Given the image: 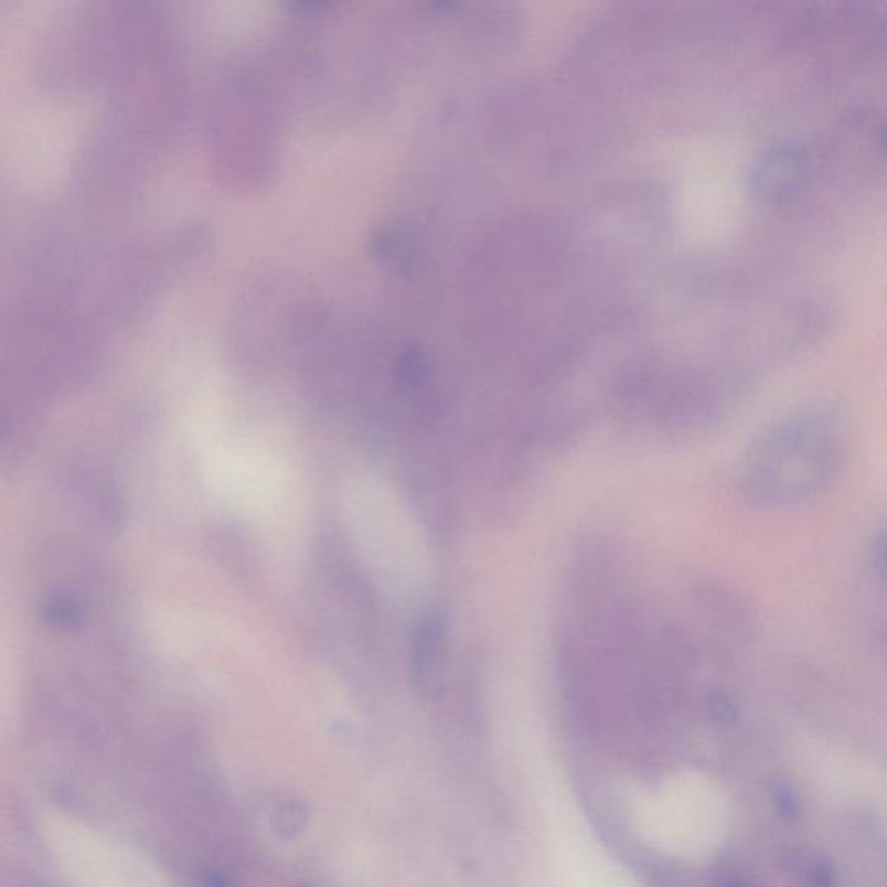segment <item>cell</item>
Returning <instances> with one entry per match:
<instances>
[{
  "label": "cell",
  "instance_id": "cell-1",
  "mask_svg": "<svg viewBox=\"0 0 887 887\" xmlns=\"http://www.w3.org/2000/svg\"><path fill=\"white\" fill-rule=\"evenodd\" d=\"M855 446L852 415L837 400L786 413L750 440L738 461L737 491L750 506L789 510L827 494Z\"/></svg>",
  "mask_w": 887,
  "mask_h": 887
},
{
  "label": "cell",
  "instance_id": "cell-2",
  "mask_svg": "<svg viewBox=\"0 0 887 887\" xmlns=\"http://www.w3.org/2000/svg\"><path fill=\"white\" fill-rule=\"evenodd\" d=\"M810 174L806 150L783 141L768 148L750 172V193L765 205H786L803 193Z\"/></svg>",
  "mask_w": 887,
  "mask_h": 887
},
{
  "label": "cell",
  "instance_id": "cell-3",
  "mask_svg": "<svg viewBox=\"0 0 887 887\" xmlns=\"http://www.w3.org/2000/svg\"><path fill=\"white\" fill-rule=\"evenodd\" d=\"M448 661V628L442 613H425L416 624L409 654V671L416 690L432 694L442 683L444 665Z\"/></svg>",
  "mask_w": 887,
  "mask_h": 887
},
{
  "label": "cell",
  "instance_id": "cell-4",
  "mask_svg": "<svg viewBox=\"0 0 887 887\" xmlns=\"http://www.w3.org/2000/svg\"><path fill=\"white\" fill-rule=\"evenodd\" d=\"M42 616L54 628H77L82 622V610L78 603L68 597H54L45 601Z\"/></svg>",
  "mask_w": 887,
  "mask_h": 887
}]
</instances>
